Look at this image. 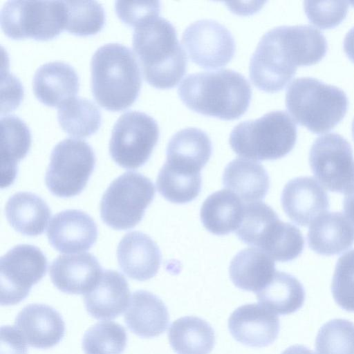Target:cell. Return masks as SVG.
Returning a JSON list of instances; mask_svg holds the SVG:
<instances>
[{"label": "cell", "instance_id": "30", "mask_svg": "<svg viewBox=\"0 0 354 354\" xmlns=\"http://www.w3.org/2000/svg\"><path fill=\"white\" fill-rule=\"evenodd\" d=\"M275 272L273 259L254 248L239 252L229 268L230 277L237 288L255 293L270 281Z\"/></svg>", "mask_w": 354, "mask_h": 354}, {"label": "cell", "instance_id": "23", "mask_svg": "<svg viewBox=\"0 0 354 354\" xmlns=\"http://www.w3.org/2000/svg\"><path fill=\"white\" fill-rule=\"evenodd\" d=\"M307 239L309 248L319 254H339L354 243V227L341 212L324 213L311 223Z\"/></svg>", "mask_w": 354, "mask_h": 354}, {"label": "cell", "instance_id": "25", "mask_svg": "<svg viewBox=\"0 0 354 354\" xmlns=\"http://www.w3.org/2000/svg\"><path fill=\"white\" fill-rule=\"evenodd\" d=\"M1 187H9L18 172V162L28 153L31 135L28 126L19 117L1 118Z\"/></svg>", "mask_w": 354, "mask_h": 354}, {"label": "cell", "instance_id": "39", "mask_svg": "<svg viewBox=\"0 0 354 354\" xmlns=\"http://www.w3.org/2000/svg\"><path fill=\"white\" fill-rule=\"evenodd\" d=\"M304 7L310 22L321 28H330L344 19L348 3L344 1H306Z\"/></svg>", "mask_w": 354, "mask_h": 354}, {"label": "cell", "instance_id": "5", "mask_svg": "<svg viewBox=\"0 0 354 354\" xmlns=\"http://www.w3.org/2000/svg\"><path fill=\"white\" fill-rule=\"evenodd\" d=\"M345 92L311 77L294 80L287 88L286 106L299 124L315 133L330 131L346 113Z\"/></svg>", "mask_w": 354, "mask_h": 354}, {"label": "cell", "instance_id": "31", "mask_svg": "<svg viewBox=\"0 0 354 354\" xmlns=\"http://www.w3.org/2000/svg\"><path fill=\"white\" fill-rule=\"evenodd\" d=\"M168 339L177 354H209L215 345V334L204 319L194 316L180 317L169 327Z\"/></svg>", "mask_w": 354, "mask_h": 354}, {"label": "cell", "instance_id": "8", "mask_svg": "<svg viewBox=\"0 0 354 354\" xmlns=\"http://www.w3.org/2000/svg\"><path fill=\"white\" fill-rule=\"evenodd\" d=\"M149 178L137 172H126L115 178L104 192L100 216L108 226L118 230L133 228L142 219L155 196Z\"/></svg>", "mask_w": 354, "mask_h": 354}, {"label": "cell", "instance_id": "40", "mask_svg": "<svg viewBox=\"0 0 354 354\" xmlns=\"http://www.w3.org/2000/svg\"><path fill=\"white\" fill-rule=\"evenodd\" d=\"M115 9L124 24L136 27L147 19L159 15L160 5L158 1H116Z\"/></svg>", "mask_w": 354, "mask_h": 354}, {"label": "cell", "instance_id": "33", "mask_svg": "<svg viewBox=\"0 0 354 354\" xmlns=\"http://www.w3.org/2000/svg\"><path fill=\"white\" fill-rule=\"evenodd\" d=\"M201 183V172L185 170L165 162L158 173L156 186L168 201L184 204L199 195Z\"/></svg>", "mask_w": 354, "mask_h": 354}, {"label": "cell", "instance_id": "35", "mask_svg": "<svg viewBox=\"0 0 354 354\" xmlns=\"http://www.w3.org/2000/svg\"><path fill=\"white\" fill-rule=\"evenodd\" d=\"M127 341V333L122 326L114 322H102L85 332L82 348L85 354H122Z\"/></svg>", "mask_w": 354, "mask_h": 354}, {"label": "cell", "instance_id": "37", "mask_svg": "<svg viewBox=\"0 0 354 354\" xmlns=\"http://www.w3.org/2000/svg\"><path fill=\"white\" fill-rule=\"evenodd\" d=\"M317 354H354V323L334 319L319 328L315 339Z\"/></svg>", "mask_w": 354, "mask_h": 354}, {"label": "cell", "instance_id": "32", "mask_svg": "<svg viewBox=\"0 0 354 354\" xmlns=\"http://www.w3.org/2000/svg\"><path fill=\"white\" fill-rule=\"evenodd\" d=\"M256 295L261 305L279 315L298 310L306 297L301 282L294 276L280 271H276L270 281Z\"/></svg>", "mask_w": 354, "mask_h": 354}, {"label": "cell", "instance_id": "21", "mask_svg": "<svg viewBox=\"0 0 354 354\" xmlns=\"http://www.w3.org/2000/svg\"><path fill=\"white\" fill-rule=\"evenodd\" d=\"M79 77L75 69L63 62H51L40 66L32 80L33 91L43 104L60 107L75 97Z\"/></svg>", "mask_w": 354, "mask_h": 354}, {"label": "cell", "instance_id": "20", "mask_svg": "<svg viewBox=\"0 0 354 354\" xmlns=\"http://www.w3.org/2000/svg\"><path fill=\"white\" fill-rule=\"evenodd\" d=\"M118 264L129 278L146 281L153 277L161 263V252L152 239L141 232L126 234L117 249Z\"/></svg>", "mask_w": 354, "mask_h": 354}, {"label": "cell", "instance_id": "13", "mask_svg": "<svg viewBox=\"0 0 354 354\" xmlns=\"http://www.w3.org/2000/svg\"><path fill=\"white\" fill-rule=\"evenodd\" d=\"M47 259L36 246L17 245L0 260L1 304L15 305L24 300L32 286L46 274Z\"/></svg>", "mask_w": 354, "mask_h": 354}, {"label": "cell", "instance_id": "18", "mask_svg": "<svg viewBox=\"0 0 354 354\" xmlns=\"http://www.w3.org/2000/svg\"><path fill=\"white\" fill-rule=\"evenodd\" d=\"M97 259L91 253L61 255L51 263V281L60 291L86 294L97 283L102 274Z\"/></svg>", "mask_w": 354, "mask_h": 354}, {"label": "cell", "instance_id": "10", "mask_svg": "<svg viewBox=\"0 0 354 354\" xmlns=\"http://www.w3.org/2000/svg\"><path fill=\"white\" fill-rule=\"evenodd\" d=\"M95 165L94 151L86 142L64 139L52 150L46 173V185L55 196H77L85 188Z\"/></svg>", "mask_w": 354, "mask_h": 354}, {"label": "cell", "instance_id": "29", "mask_svg": "<svg viewBox=\"0 0 354 354\" xmlns=\"http://www.w3.org/2000/svg\"><path fill=\"white\" fill-rule=\"evenodd\" d=\"M245 205L231 191L221 189L209 195L203 202L200 212L203 226L216 235H225L239 227Z\"/></svg>", "mask_w": 354, "mask_h": 354}, {"label": "cell", "instance_id": "24", "mask_svg": "<svg viewBox=\"0 0 354 354\" xmlns=\"http://www.w3.org/2000/svg\"><path fill=\"white\" fill-rule=\"evenodd\" d=\"M124 322L134 334L150 338L159 336L166 330L169 315L167 306L159 297L140 290L131 295Z\"/></svg>", "mask_w": 354, "mask_h": 354}, {"label": "cell", "instance_id": "36", "mask_svg": "<svg viewBox=\"0 0 354 354\" xmlns=\"http://www.w3.org/2000/svg\"><path fill=\"white\" fill-rule=\"evenodd\" d=\"M64 29L77 35H93L101 30L105 21L103 6L97 1H64Z\"/></svg>", "mask_w": 354, "mask_h": 354}, {"label": "cell", "instance_id": "3", "mask_svg": "<svg viewBox=\"0 0 354 354\" xmlns=\"http://www.w3.org/2000/svg\"><path fill=\"white\" fill-rule=\"evenodd\" d=\"M178 93L194 111L226 120L243 115L252 97L248 81L231 69L189 74L180 84Z\"/></svg>", "mask_w": 354, "mask_h": 354}, {"label": "cell", "instance_id": "2", "mask_svg": "<svg viewBox=\"0 0 354 354\" xmlns=\"http://www.w3.org/2000/svg\"><path fill=\"white\" fill-rule=\"evenodd\" d=\"M133 48L143 76L151 86L170 88L184 76L187 56L178 39L174 26L156 15L135 27Z\"/></svg>", "mask_w": 354, "mask_h": 354}, {"label": "cell", "instance_id": "4", "mask_svg": "<svg viewBox=\"0 0 354 354\" xmlns=\"http://www.w3.org/2000/svg\"><path fill=\"white\" fill-rule=\"evenodd\" d=\"M91 91L97 102L111 111L130 106L141 87L139 66L129 47L109 43L99 47L91 61Z\"/></svg>", "mask_w": 354, "mask_h": 354}, {"label": "cell", "instance_id": "28", "mask_svg": "<svg viewBox=\"0 0 354 354\" xmlns=\"http://www.w3.org/2000/svg\"><path fill=\"white\" fill-rule=\"evenodd\" d=\"M5 214L10 225L18 232L30 236L41 234L51 216L47 203L30 192H18L9 198Z\"/></svg>", "mask_w": 354, "mask_h": 354}, {"label": "cell", "instance_id": "45", "mask_svg": "<svg viewBox=\"0 0 354 354\" xmlns=\"http://www.w3.org/2000/svg\"><path fill=\"white\" fill-rule=\"evenodd\" d=\"M352 135H353V140H354V118H353V122H352Z\"/></svg>", "mask_w": 354, "mask_h": 354}, {"label": "cell", "instance_id": "41", "mask_svg": "<svg viewBox=\"0 0 354 354\" xmlns=\"http://www.w3.org/2000/svg\"><path fill=\"white\" fill-rule=\"evenodd\" d=\"M27 343L14 326L1 328V354H26Z\"/></svg>", "mask_w": 354, "mask_h": 354}, {"label": "cell", "instance_id": "43", "mask_svg": "<svg viewBox=\"0 0 354 354\" xmlns=\"http://www.w3.org/2000/svg\"><path fill=\"white\" fill-rule=\"evenodd\" d=\"M344 50L349 59L354 62V26L348 30L344 37Z\"/></svg>", "mask_w": 354, "mask_h": 354}, {"label": "cell", "instance_id": "17", "mask_svg": "<svg viewBox=\"0 0 354 354\" xmlns=\"http://www.w3.org/2000/svg\"><path fill=\"white\" fill-rule=\"evenodd\" d=\"M50 245L62 253L89 250L97 238V227L86 213L67 209L55 214L47 230Z\"/></svg>", "mask_w": 354, "mask_h": 354}, {"label": "cell", "instance_id": "27", "mask_svg": "<svg viewBox=\"0 0 354 354\" xmlns=\"http://www.w3.org/2000/svg\"><path fill=\"white\" fill-rule=\"evenodd\" d=\"M212 142L203 130L189 127L176 133L169 140L166 162L192 171L201 172L212 155Z\"/></svg>", "mask_w": 354, "mask_h": 354}, {"label": "cell", "instance_id": "19", "mask_svg": "<svg viewBox=\"0 0 354 354\" xmlns=\"http://www.w3.org/2000/svg\"><path fill=\"white\" fill-rule=\"evenodd\" d=\"M15 327L28 345L37 348L55 346L65 331L60 314L51 306L41 304L24 307L15 319Z\"/></svg>", "mask_w": 354, "mask_h": 354}, {"label": "cell", "instance_id": "38", "mask_svg": "<svg viewBox=\"0 0 354 354\" xmlns=\"http://www.w3.org/2000/svg\"><path fill=\"white\" fill-rule=\"evenodd\" d=\"M331 291L342 309L354 312V249L341 256L335 266Z\"/></svg>", "mask_w": 354, "mask_h": 354}, {"label": "cell", "instance_id": "34", "mask_svg": "<svg viewBox=\"0 0 354 354\" xmlns=\"http://www.w3.org/2000/svg\"><path fill=\"white\" fill-rule=\"evenodd\" d=\"M58 122L70 136L87 137L95 133L101 124V112L90 100L74 97L58 109Z\"/></svg>", "mask_w": 354, "mask_h": 354}, {"label": "cell", "instance_id": "44", "mask_svg": "<svg viewBox=\"0 0 354 354\" xmlns=\"http://www.w3.org/2000/svg\"><path fill=\"white\" fill-rule=\"evenodd\" d=\"M281 354H315L314 352L302 345H293L282 352Z\"/></svg>", "mask_w": 354, "mask_h": 354}, {"label": "cell", "instance_id": "42", "mask_svg": "<svg viewBox=\"0 0 354 354\" xmlns=\"http://www.w3.org/2000/svg\"><path fill=\"white\" fill-rule=\"evenodd\" d=\"M344 212L354 225V188L346 194L343 202Z\"/></svg>", "mask_w": 354, "mask_h": 354}, {"label": "cell", "instance_id": "7", "mask_svg": "<svg viewBox=\"0 0 354 354\" xmlns=\"http://www.w3.org/2000/svg\"><path fill=\"white\" fill-rule=\"evenodd\" d=\"M295 121L283 111H273L243 121L231 131L230 145L239 156L255 160H277L287 155L297 140Z\"/></svg>", "mask_w": 354, "mask_h": 354}, {"label": "cell", "instance_id": "26", "mask_svg": "<svg viewBox=\"0 0 354 354\" xmlns=\"http://www.w3.org/2000/svg\"><path fill=\"white\" fill-rule=\"evenodd\" d=\"M223 185L242 201L250 203L264 199L270 187V178L261 164L239 158L225 167Z\"/></svg>", "mask_w": 354, "mask_h": 354}, {"label": "cell", "instance_id": "9", "mask_svg": "<svg viewBox=\"0 0 354 354\" xmlns=\"http://www.w3.org/2000/svg\"><path fill=\"white\" fill-rule=\"evenodd\" d=\"M0 19L10 38L49 39L64 29L66 8L64 1L10 0L3 4Z\"/></svg>", "mask_w": 354, "mask_h": 354}, {"label": "cell", "instance_id": "1", "mask_svg": "<svg viewBox=\"0 0 354 354\" xmlns=\"http://www.w3.org/2000/svg\"><path fill=\"white\" fill-rule=\"evenodd\" d=\"M327 48L324 35L312 26L274 28L263 35L251 57L250 80L260 90L277 92L294 77L297 66L317 63Z\"/></svg>", "mask_w": 354, "mask_h": 354}, {"label": "cell", "instance_id": "15", "mask_svg": "<svg viewBox=\"0 0 354 354\" xmlns=\"http://www.w3.org/2000/svg\"><path fill=\"white\" fill-rule=\"evenodd\" d=\"M228 328L239 342L251 347H265L277 339L280 324L276 313L264 306L248 304L231 314Z\"/></svg>", "mask_w": 354, "mask_h": 354}, {"label": "cell", "instance_id": "6", "mask_svg": "<svg viewBox=\"0 0 354 354\" xmlns=\"http://www.w3.org/2000/svg\"><path fill=\"white\" fill-rule=\"evenodd\" d=\"M236 234L244 243L257 247L281 262L296 259L304 247L301 231L294 225L281 221L273 209L262 202L245 205Z\"/></svg>", "mask_w": 354, "mask_h": 354}, {"label": "cell", "instance_id": "11", "mask_svg": "<svg viewBox=\"0 0 354 354\" xmlns=\"http://www.w3.org/2000/svg\"><path fill=\"white\" fill-rule=\"evenodd\" d=\"M156 121L145 113L129 111L115 122L109 142L112 159L127 169L145 165L159 138Z\"/></svg>", "mask_w": 354, "mask_h": 354}, {"label": "cell", "instance_id": "14", "mask_svg": "<svg viewBox=\"0 0 354 354\" xmlns=\"http://www.w3.org/2000/svg\"><path fill=\"white\" fill-rule=\"evenodd\" d=\"M182 42L195 64L204 68L225 66L235 52V41L230 31L212 19H201L184 30Z\"/></svg>", "mask_w": 354, "mask_h": 354}, {"label": "cell", "instance_id": "22", "mask_svg": "<svg viewBox=\"0 0 354 354\" xmlns=\"http://www.w3.org/2000/svg\"><path fill=\"white\" fill-rule=\"evenodd\" d=\"M130 290L124 276L118 271L106 270L96 286L84 295L87 312L97 319H113L129 306Z\"/></svg>", "mask_w": 354, "mask_h": 354}, {"label": "cell", "instance_id": "16", "mask_svg": "<svg viewBox=\"0 0 354 354\" xmlns=\"http://www.w3.org/2000/svg\"><path fill=\"white\" fill-rule=\"evenodd\" d=\"M281 205L288 218L307 226L329 209V198L313 178L300 176L288 181L282 191Z\"/></svg>", "mask_w": 354, "mask_h": 354}, {"label": "cell", "instance_id": "12", "mask_svg": "<svg viewBox=\"0 0 354 354\" xmlns=\"http://www.w3.org/2000/svg\"><path fill=\"white\" fill-rule=\"evenodd\" d=\"M309 163L315 177L328 190L346 194L354 188V156L350 143L330 133L313 143Z\"/></svg>", "mask_w": 354, "mask_h": 354}]
</instances>
